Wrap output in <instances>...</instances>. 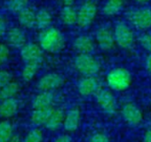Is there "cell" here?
Returning a JSON list of instances; mask_svg holds the SVG:
<instances>
[{
	"label": "cell",
	"mask_w": 151,
	"mask_h": 142,
	"mask_svg": "<svg viewBox=\"0 0 151 142\" xmlns=\"http://www.w3.org/2000/svg\"><path fill=\"white\" fill-rule=\"evenodd\" d=\"M38 42L43 51L54 53L63 48L65 38L59 29L50 27L41 31L38 36Z\"/></svg>",
	"instance_id": "cell-1"
},
{
	"label": "cell",
	"mask_w": 151,
	"mask_h": 142,
	"mask_svg": "<svg viewBox=\"0 0 151 142\" xmlns=\"http://www.w3.org/2000/svg\"><path fill=\"white\" fill-rule=\"evenodd\" d=\"M106 81L109 89L115 92H123L131 85L132 76L127 69L116 67L109 72Z\"/></svg>",
	"instance_id": "cell-2"
},
{
	"label": "cell",
	"mask_w": 151,
	"mask_h": 142,
	"mask_svg": "<svg viewBox=\"0 0 151 142\" xmlns=\"http://www.w3.org/2000/svg\"><path fill=\"white\" fill-rule=\"evenodd\" d=\"M74 66L84 77H95L101 70V64L91 54H78L74 60Z\"/></svg>",
	"instance_id": "cell-3"
},
{
	"label": "cell",
	"mask_w": 151,
	"mask_h": 142,
	"mask_svg": "<svg viewBox=\"0 0 151 142\" xmlns=\"http://www.w3.org/2000/svg\"><path fill=\"white\" fill-rule=\"evenodd\" d=\"M116 44L123 49H130L134 44V34L125 23H118L114 29Z\"/></svg>",
	"instance_id": "cell-4"
},
{
	"label": "cell",
	"mask_w": 151,
	"mask_h": 142,
	"mask_svg": "<svg viewBox=\"0 0 151 142\" xmlns=\"http://www.w3.org/2000/svg\"><path fill=\"white\" fill-rule=\"evenodd\" d=\"M97 5L93 1L85 2L78 11L77 24L81 28L89 27L94 21L97 14Z\"/></svg>",
	"instance_id": "cell-5"
},
{
	"label": "cell",
	"mask_w": 151,
	"mask_h": 142,
	"mask_svg": "<svg viewBox=\"0 0 151 142\" xmlns=\"http://www.w3.org/2000/svg\"><path fill=\"white\" fill-rule=\"evenodd\" d=\"M95 96L97 104L105 114L112 115L116 113V100L111 91L108 89H100Z\"/></svg>",
	"instance_id": "cell-6"
},
{
	"label": "cell",
	"mask_w": 151,
	"mask_h": 142,
	"mask_svg": "<svg viewBox=\"0 0 151 142\" xmlns=\"http://www.w3.org/2000/svg\"><path fill=\"white\" fill-rule=\"evenodd\" d=\"M130 21L139 30H147L151 28V9L139 8L131 13Z\"/></svg>",
	"instance_id": "cell-7"
},
{
	"label": "cell",
	"mask_w": 151,
	"mask_h": 142,
	"mask_svg": "<svg viewBox=\"0 0 151 142\" xmlns=\"http://www.w3.org/2000/svg\"><path fill=\"white\" fill-rule=\"evenodd\" d=\"M64 83V78L61 75L51 72L44 75L37 82V88L40 92H53L60 87Z\"/></svg>",
	"instance_id": "cell-8"
},
{
	"label": "cell",
	"mask_w": 151,
	"mask_h": 142,
	"mask_svg": "<svg viewBox=\"0 0 151 142\" xmlns=\"http://www.w3.org/2000/svg\"><path fill=\"white\" fill-rule=\"evenodd\" d=\"M121 115L124 120L132 126H137L143 121V114L141 110L138 106L132 102L124 104L121 109Z\"/></svg>",
	"instance_id": "cell-9"
},
{
	"label": "cell",
	"mask_w": 151,
	"mask_h": 142,
	"mask_svg": "<svg viewBox=\"0 0 151 142\" xmlns=\"http://www.w3.org/2000/svg\"><path fill=\"white\" fill-rule=\"evenodd\" d=\"M95 40L100 49L105 52L113 49L116 44L114 32L107 27H101L97 30Z\"/></svg>",
	"instance_id": "cell-10"
},
{
	"label": "cell",
	"mask_w": 151,
	"mask_h": 142,
	"mask_svg": "<svg viewBox=\"0 0 151 142\" xmlns=\"http://www.w3.org/2000/svg\"><path fill=\"white\" fill-rule=\"evenodd\" d=\"M100 89V84L96 77H84L78 84V93L83 97L96 95Z\"/></svg>",
	"instance_id": "cell-11"
},
{
	"label": "cell",
	"mask_w": 151,
	"mask_h": 142,
	"mask_svg": "<svg viewBox=\"0 0 151 142\" xmlns=\"http://www.w3.org/2000/svg\"><path fill=\"white\" fill-rule=\"evenodd\" d=\"M21 57L26 62H42L43 49L35 43H27L21 49Z\"/></svg>",
	"instance_id": "cell-12"
},
{
	"label": "cell",
	"mask_w": 151,
	"mask_h": 142,
	"mask_svg": "<svg viewBox=\"0 0 151 142\" xmlns=\"http://www.w3.org/2000/svg\"><path fill=\"white\" fill-rule=\"evenodd\" d=\"M6 39L8 44L15 49H22L27 44L26 34L18 27H14L8 29L6 33Z\"/></svg>",
	"instance_id": "cell-13"
},
{
	"label": "cell",
	"mask_w": 151,
	"mask_h": 142,
	"mask_svg": "<svg viewBox=\"0 0 151 142\" xmlns=\"http://www.w3.org/2000/svg\"><path fill=\"white\" fill-rule=\"evenodd\" d=\"M81 113L78 108H70L65 115V119L63 123V128L68 132L76 131L80 124Z\"/></svg>",
	"instance_id": "cell-14"
},
{
	"label": "cell",
	"mask_w": 151,
	"mask_h": 142,
	"mask_svg": "<svg viewBox=\"0 0 151 142\" xmlns=\"http://www.w3.org/2000/svg\"><path fill=\"white\" fill-rule=\"evenodd\" d=\"M74 48L78 54H91L94 50V43L91 37L81 35L74 41Z\"/></svg>",
	"instance_id": "cell-15"
},
{
	"label": "cell",
	"mask_w": 151,
	"mask_h": 142,
	"mask_svg": "<svg viewBox=\"0 0 151 142\" xmlns=\"http://www.w3.org/2000/svg\"><path fill=\"white\" fill-rule=\"evenodd\" d=\"M55 108L53 106L47 107V108H36L33 109L31 113V122L33 124L36 126H41V125H45L47 123L50 115H52V111L54 110Z\"/></svg>",
	"instance_id": "cell-16"
},
{
	"label": "cell",
	"mask_w": 151,
	"mask_h": 142,
	"mask_svg": "<svg viewBox=\"0 0 151 142\" xmlns=\"http://www.w3.org/2000/svg\"><path fill=\"white\" fill-rule=\"evenodd\" d=\"M19 101L15 99H9L0 102V117L9 119L13 117L18 111Z\"/></svg>",
	"instance_id": "cell-17"
},
{
	"label": "cell",
	"mask_w": 151,
	"mask_h": 142,
	"mask_svg": "<svg viewBox=\"0 0 151 142\" xmlns=\"http://www.w3.org/2000/svg\"><path fill=\"white\" fill-rule=\"evenodd\" d=\"M55 95L53 92H40L36 95L32 101L33 109L51 107L53 104Z\"/></svg>",
	"instance_id": "cell-18"
},
{
	"label": "cell",
	"mask_w": 151,
	"mask_h": 142,
	"mask_svg": "<svg viewBox=\"0 0 151 142\" xmlns=\"http://www.w3.org/2000/svg\"><path fill=\"white\" fill-rule=\"evenodd\" d=\"M36 16L37 12L32 8L27 7L20 14H17V20L21 26L26 29H31L36 26Z\"/></svg>",
	"instance_id": "cell-19"
},
{
	"label": "cell",
	"mask_w": 151,
	"mask_h": 142,
	"mask_svg": "<svg viewBox=\"0 0 151 142\" xmlns=\"http://www.w3.org/2000/svg\"><path fill=\"white\" fill-rule=\"evenodd\" d=\"M65 113L61 108H54L52 115H50L47 123H45V127L49 131H56L63 126L64 119H65Z\"/></svg>",
	"instance_id": "cell-20"
},
{
	"label": "cell",
	"mask_w": 151,
	"mask_h": 142,
	"mask_svg": "<svg viewBox=\"0 0 151 142\" xmlns=\"http://www.w3.org/2000/svg\"><path fill=\"white\" fill-rule=\"evenodd\" d=\"M60 15L61 22L65 25L71 26L78 22V11L72 6H64Z\"/></svg>",
	"instance_id": "cell-21"
},
{
	"label": "cell",
	"mask_w": 151,
	"mask_h": 142,
	"mask_svg": "<svg viewBox=\"0 0 151 142\" xmlns=\"http://www.w3.org/2000/svg\"><path fill=\"white\" fill-rule=\"evenodd\" d=\"M52 22V17L49 11L46 9H39L37 12L36 16V27L41 30H45L48 28H50Z\"/></svg>",
	"instance_id": "cell-22"
},
{
	"label": "cell",
	"mask_w": 151,
	"mask_h": 142,
	"mask_svg": "<svg viewBox=\"0 0 151 142\" xmlns=\"http://www.w3.org/2000/svg\"><path fill=\"white\" fill-rule=\"evenodd\" d=\"M124 5V0H107L103 6L102 13L106 16H115L120 13Z\"/></svg>",
	"instance_id": "cell-23"
},
{
	"label": "cell",
	"mask_w": 151,
	"mask_h": 142,
	"mask_svg": "<svg viewBox=\"0 0 151 142\" xmlns=\"http://www.w3.org/2000/svg\"><path fill=\"white\" fill-rule=\"evenodd\" d=\"M41 63L42 62L35 61V62H28L25 64V66L22 71V77L23 81L29 82L35 77V76L38 72Z\"/></svg>",
	"instance_id": "cell-24"
},
{
	"label": "cell",
	"mask_w": 151,
	"mask_h": 142,
	"mask_svg": "<svg viewBox=\"0 0 151 142\" xmlns=\"http://www.w3.org/2000/svg\"><path fill=\"white\" fill-rule=\"evenodd\" d=\"M20 92V85L15 82H11L7 85L0 88V102L15 98Z\"/></svg>",
	"instance_id": "cell-25"
},
{
	"label": "cell",
	"mask_w": 151,
	"mask_h": 142,
	"mask_svg": "<svg viewBox=\"0 0 151 142\" xmlns=\"http://www.w3.org/2000/svg\"><path fill=\"white\" fill-rule=\"evenodd\" d=\"M14 136V129L7 119L0 121V142H9Z\"/></svg>",
	"instance_id": "cell-26"
},
{
	"label": "cell",
	"mask_w": 151,
	"mask_h": 142,
	"mask_svg": "<svg viewBox=\"0 0 151 142\" xmlns=\"http://www.w3.org/2000/svg\"><path fill=\"white\" fill-rule=\"evenodd\" d=\"M29 1V0H7L6 7L12 14H18L28 7Z\"/></svg>",
	"instance_id": "cell-27"
},
{
	"label": "cell",
	"mask_w": 151,
	"mask_h": 142,
	"mask_svg": "<svg viewBox=\"0 0 151 142\" xmlns=\"http://www.w3.org/2000/svg\"><path fill=\"white\" fill-rule=\"evenodd\" d=\"M43 139H44L43 131L39 128L36 127L31 129L27 133V135L23 139V142H42Z\"/></svg>",
	"instance_id": "cell-28"
},
{
	"label": "cell",
	"mask_w": 151,
	"mask_h": 142,
	"mask_svg": "<svg viewBox=\"0 0 151 142\" xmlns=\"http://www.w3.org/2000/svg\"><path fill=\"white\" fill-rule=\"evenodd\" d=\"M12 74L7 70L0 69V88H2L8 84H10L12 81Z\"/></svg>",
	"instance_id": "cell-29"
},
{
	"label": "cell",
	"mask_w": 151,
	"mask_h": 142,
	"mask_svg": "<svg viewBox=\"0 0 151 142\" xmlns=\"http://www.w3.org/2000/svg\"><path fill=\"white\" fill-rule=\"evenodd\" d=\"M139 44L140 45L147 51L149 53H151V33H146L140 36L139 39Z\"/></svg>",
	"instance_id": "cell-30"
},
{
	"label": "cell",
	"mask_w": 151,
	"mask_h": 142,
	"mask_svg": "<svg viewBox=\"0 0 151 142\" xmlns=\"http://www.w3.org/2000/svg\"><path fill=\"white\" fill-rule=\"evenodd\" d=\"M9 56H10L9 47L5 44L0 43V67L7 61Z\"/></svg>",
	"instance_id": "cell-31"
},
{
	"label": "cell",
	"mask_w": 151,
	"mask_h": 142,
	"mask_svg": "<svg viewBox=\"0 0 151 142\" xmlns=\"http://www.w3.org/2000/svg\"><path fill=\"white\" fill-rule=\"evenodd\" d=\"M89 142H111L108 135L102 132H96L90 138Z\"/></svg>",
	"instance_id": "cell-32"
},
{
	"label": "cell",
	"mask_w": 151,
	"mask_h": 142,
	"mask_svg": "<svg viewBox=\"0 0 151 142\" xmlns=\"http://www.w3.org/2000/svg\"><path fill=\"white\" fill-rule=\"evenodd\" d=\"M7 33V22L6 20L0 14V37L5 36Z\"/></svg>",
	"instance_id": "cell-33"
},
{
	"label": "cell",
	"mask_w": 151,
	"mask_h": 142,
	"mask_svg": "<svg viewBox=\"0 0 151 142\" xmlns=\"http://www.w3.org/2000/svg\"><path fill=\"white\" fill-rule=\"evenodd\" d=\"M53 142H73V140L70 136H68L67 134H62V135H60L59 137H57Z\"/></svg>",
	"instance_id": "cell-34"
},
{
	"label": "cell",
	"mask_w": 151,
	"mask_h": 142,
	"mask_svg": "<svg viewBox=\"0 0 151 142\" xmlns=\"http://www.w3.org/2000/svg\"><path fill=\"white\" fill-rule=\"evenodd\" d=\"M145 66H146V69L147 70V72L151 74V53L147 57L146 61H145Z\"/></svg>",
	"instance_id": "cell-35"
},
{
	"label": "cell",
	"mask_w": 151,
	"mask_h": 142,
	"mask_svg": "<svg viewBox=\"0 0 151 142\" xmlns=\"http://www.w3.org/2000/svg\"><path fill=\"white\" fill-rule=\"evenodd\" d=\"M143 142H151V129L146 131L143 138Z\"/></svg>",
	"instance_id": "cell-36"
},
{
	"label": "cell",
	"mask_w": 151,
	"mask_h": 142,
	"mask_svg": "<svg viewBox=\"0 0 151 142\" xmlns=\"http://www.w3.org/2000/svg\"><path fill=\"white\" fill-rule=\"evenodd\" d=\"M9 142H23V140H22L21 138L18 135H14Z\"/></svg>",
	"instance_id": "cell-37"
},
{
	"label": "cell",
	"mask_w": 151,
	"mask_h": 142,
	"mask_svg": "<svg viewBox=\"0 0 151 142\" xmlns=\"http://www.w3.org/2000/svg\"><path fill=\"white\" fill-rule=\"evenodd\" d=\"M64 6H72L76 0H60Z\"/></svg>",
	"instance_id": "cell-38"
},
{
	"label": "cell",
	"mask_w": 151,
	"mask_h": 142,
	"mask_svg": "<svg viewBox=\"0 0 151 142\" xmlns=\"http://www.w3.org/2000/svg\"><path fill=\"white\" fill-rule=\"evenodd\" d=\"M134 1L139 3V4H147L149 1H151V0H134Z\"/></svg>",
	"instance_id": "cell-39"
},
{
	"label": "cell",
	"mask_w": 151,
	"mask_h": 142,
	"mask_svg": "<svg viewBox=\"0 0 151 142\" xmlns=\"http://www.w3.org/2000/svg\"><path fill=\"white\" fill-rule=\"evenodd\" d=\"M150 105H151V102H150Z\"/></svg>",
	"instance_id": "cell-40"
}]
</instances>
